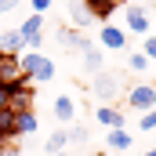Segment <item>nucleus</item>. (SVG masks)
Instances as JSON below:
<instances>
[{"label": "nucleus", "mask_w": 156, "mask_h": 156, "mask_svg": "<svg viewBox=\"0 0 156 156\" xmlns=\"http://www.w3.org/2000/svg\"><path fill=\"white\" fill-rule=\"evenodd\" d=\"M123 91H127V76L116 73V69H102L91 80V94L98 98V105H116L123 98Z\"/></svg>", "instance_id": "obj_1"}, {"label": "nucleus", "mask_w": 156, "mask_h": 156, "mask_svg": "<svg viewBox=\"0 0 156 156\" xmlns=\"http://www.w3.org/2000/svg\"><path fill=\"white\" fill-rule=\"evenodd\" d=\"M123 102H127L131 113H142V116H145V113L156 105V83H127Z\"/></svg>", "instance_id": "obj_2"}, {"label": "nucleus", "mask_w": 156, "mask_h": 156, "mask_svg": "<svg viewBox=\"0 0 156 156\" xmlns=\"http://www.w3.org/2000/svg\"><path fill=\"white\" fill-rule=\"evenodd\" d=\"M123 33L149 37V33H153V15H149V7H138V4H131V7L123 11Z\"/></svg>", "instance_id": "obj_3"}, {"label": "nucleus", "mask_w": 156, "mask_h": 156, "mask_svg": "<svg viewBox=\"0 0 156 156\" xmlns=\"http://www.w3.org/2000/svg\"><path fill=\"white\" fill-rule=\"evenodd\" d=\"M7 109H15V113H29L33 109V83L26 76L7 83Z\"/></svg>", "instance_id": "obj_4"}, {"label": "nucleus", "mask_w": 156, "mask_h": 156, "mask_svg": "<svg viewBox=\"0 0 156 156\" xmlns=\"http://www.w3.org/2000/svg\"><path fill=\"white\" fill-rule=\"evenodd\" d=\"M26 44H29V51H40L44 47V15H29V18H22V26H15Z\"/></svg>", "instance_id": "obj_5"}, {"label": "nucleus", "mask_w": 156, "mask_h": 156, "mask_svg": "<svg viewBox=\"0 0 156 156\" xmlns=\"http://www.w3.org/2000/svg\"><path fill=\"white\" fill-rule=\"evenodd\" d=\"M98 47L102 51H123L127 47V33H123V26H102L98 29Z\"/></svg>", "instance_id": "obj_6"}, {"label": "nucleus", "mask_w": 156, "mask_h": 156, "mask_svg": "<svg viewBox=\"0 0 156 156\" xmlns=\"http://www.w3.org/2000/svg\"><path fill=\"white\" fill-rule=\"evenodd\" d=\"M51 113H55L58 123H76L80 105H76V98H73V94H58V98H55V105H51Z\"/></svg>", "instance_id": "obj_7"}, {"label": "nucleus", "mask_w": 156, "mask_h": 156, "mask_svg": "<svg viewBox=\"0 0 156 156\" xmlns=\"http://www.w3.org/2000/svg\"><path fill=\"white\" fill-rule=\"evenodd\" d=\"M83 7H87V15L94 22H109L120 7H123V0H83Z\"/></svg>", "instance_id": "obj_8"}, {"label": "nucleus", "mask_w": 156, "mask_h": 156, "mask_svg": "<svg viewBox=\"0 0 156 156\" xmlns=\"http://www.w3.org/2000/svg\"><path fill=\"white\" fill-rule=\"evenodd\" d=\"M80 55H83V69L87 73H102L105 69V55H102V47L94 40H83L80 44Z\"/></svg>", "instance_id": "obj_9"}, {"label": "nucleus", "mask_w": 156, "mask_h": 156, "mask_svg": "<svg viewBox=\"0 0 156 156\" xmlns=\"http://www.w3.org/2000/svg\"><path fill=\"white\" fill-rule=\"evenodd\" d=\"M94 123H102L105 131H116V127H127V116L120 113L116 105H98L94 109Z\"/></svg>", "instance_id": "obj_10"}, {"label": "nucleus", "mask_w": 156, "mask_h": 156, "mask_svg": "<svg viewBox=\"0 0 156 156\" xmlns=\"http://www.w3.org/2000/svg\"><path fill=\"white\" fill-rule=\"evenodd\" d=\"M0 51L18 58L22 51H29V44H26V37H22L18 29H4V33H0Z\"/></svg>", "instance_id": "obj_11"}, {"label": "nucleus", "mask_w": 156, "mask_h": 156, "mask_svg": "<svg viewBox=\"0 0 156 156\" xmlns=\"http://www.w3.org/2000/svg\"><path fill=\"white\" fill-rule=\"evenodd\" d=\"M15 80H22L18 58H15V55H4V51H0V83L7 87V83H15Z\"/></svg>", "instance_id": "obj_12"}, {"label": "nucleus", "mask_w": 156, "mask_h": 156, "mask_svg": "<svg viewBox=\"0 0 156 156\" xmlns=\"http://www.w3.org/2000/svg\"><path fill=\"white\" fill-rule=\"evenodd\" d=\"M66 7H69V26H73V29H80V26H91V22H94V18L87 15L83 0H69Z\"/></svg>", "instance_id": "obj_13"}, {"label": "nucleus", "mask_w": 156, "mask_h": 156, "mask_svg": "<svg viewBox=\"0 0 156 156\" xmlns=\"http://www.w3.org/2000/svg\"><path fill=\"white\" fill-rule=\"evenodd\" d=\"M105 142H109V149H113V153H127L134 138L127 134V127H116V131H109V138H105Z\"/></svg>", "instance_id": "obj_14"}, {"label": "nucleus", "mask_w": 156, "mask_h": 156, "mask_svg": "<svg viewBox=\"0 0 156 156\" xmlns=\"http://www.w3.org/2000/svg\"><path fill=\"white\" fill-rule=\"evenodd\" d=\"M66 145H69L66 131H51L47 142H44V153H47V156H58V153H66Z\"/></svg>", "instance_id": "obj_15"}, {"label": "nucleus", "mask_w": 156, "mask_h": 156, "mask_svg": "<svg viewBox=\"0 0 156 156\" xmlns=\"http://www.w3.org/2000/svg\"><path fill=\"white\" fill-rule=\"evenodd\" d=\"M37 127H40V120H37V113H33V109H29V113H18V123H15V134H18V138L33 134Z\"/></svg>", "instance_id": "obj_16"}, {"label": "nucleus", "mask_w": 156, "mask_h": 156, "mask_svg": "<svg viewBox=\"0 0 156 156\" xmlns=\"http://www.w3.org/2000/svg\"><path fill=\"white\" fill-rule=\"evenodd\" d=\"M29 80H33V83H51V80H55V62L44 55V58H40V66L33 69V76H29Z\"/></svg>", "instance_id": "obj_17"}, {"label": "nucleus", "mask_w": 156, "mask_h": 156, "mask_svg": "<svg viewBox=\"0 0 156 156\" xmlns=\"http://www.w3.org/2000/svg\"><path fill=\"white\" fill-rule=\"evenodd\" d=\"M40 58H44L40 51H22V55H18V69H22V76H26V80L33 76V69L40 66Z\"/></svg>", "instance_id": "obj_18"}, {"label": "nucleus", "mask_w": 156, "mask_h": 156, "mask_svg": "<svg viewBox=\"0 0 156 156\" xmlns=\"http://www.w3.org/2000/svg\"><path fill=\"white\" fill-rule=\"evenodd\" d=\"M83 33H80V29H73V26H66V29H58V44H66V47H76L80 51V44H83Z\"/></svg>", "instance_id": "obj_19"}, {"label": "nucleus", "mask_w": 156, "mask_h": 156, "mask_svg": "<svg viewBox=\"0 0 156 156\" xmlns=\"http://www.w3.org/2000/svg\"><path fill=\"white\" fill-rule=\"evenodd\" d=\"M15 123H18V113L15 109H0V134H15Z\"/></svg>", "instance_id": "obj_20"}, {"label": "nucleus", "mask_w": 156, "mask_h": 156, "mask_svg": "<svg viewBox=\"0 0 156 156\" xmlns=\"http://www.w3.org/2000/svg\"><path fill=\"white\" fill-rule=\"evenodd\" d=\"M149 66H153V62H149V58H145L142 51H134V55H127V69H131V73H145Z\"/></svg>", "instance_id": "obj_21"}, {"label": "nucleus", "mask_w": 156, "mask_h": 156, "mask_svg": "<svg viewBox=\"0 0 156 156\" xmlns=\"http://www.w3.org/2000/svg\"><path fill=\"white\" fill-rule=\"evenodd\" d=\"M66 138H69V142H87V127H83V123H69Z\"/></svg>", "instance_id": "obj_22"}, {"label": "nucleus", "mask_w": 156, "mask_h": 156, "mask_svg": "<svg viewBox=\"0 0 156 156\" xmlns=\"http://www.w3.org/2000/svg\"><path fill=\"white\" fill-rule=\"evenodd\" d=\"M142 55H145L149 62H156V33H149V37H145V44H142Z\"/></svg>", "instance_id": "obj_23"}, {"label": "nucleus", "mask_w": 156, "mask_h": 156, "mask_svg": "<svg viewBox=\"0 0 156 156\" xmlns=\"http://www.w3.org/2000/svg\"><path fill=\"white\" fill-rule=\"evenodd\" d=\"M138 127H142V131H156V105H153L142 120H138Z\"/></svg>", "instance_id": "obj_24"}, {"label": "nucleus", "mask_w": 156, "mask_h": 156, "mask_svg": "<svg viewBox=\"0 0 156 156\" xmlns=\"http://www.w3.org/2000/svg\"><path fill=\"white\" fill-rule=\"evenodd\" d=\"M29 7H33V15H47L51 11V0H29Z\"/></svg>", "instance_id": "obj_25"}, {"label": "nucleus", "mask_w": 156, "mask_h": 156, "mask_svg": "<svg viewBox=\"0 0 156 156\" xmlns=\"http://www.w3.org/2000/svg\"><path fill=\"white\" fill-rule=\"evenodd\" d=\"M22 0H0V15H7V11H15Z\"/></svg>", "instance_id": "obj_26"}, {"label": "nucleus", "mask_w": 156, "mask_h": 156, "mask_svg": "<svg viewBox=\"0 0 156 156\" xmlns=\"http://www.w3.org/2000/svg\"><path fill=\"white\" fill-rule=\"evenodd\" d=\"M15 142H18L15 134H0V149H7V145H15Z\"/></svg>", "instance_id": "obj_27"}, {"label": "nucleus", "mask_w": 156, "mask_h": 156, "mask_svg": "<svg viewBox=\"0 0 156 156\" xmlns=\"http://www.w3.org/2000/svg\"><path fill=\"white\" fill-rule=\"evenodd\" d=\"M0 156H22V153H18V145H7V149H0Z\"/></svg>", "instance_id": "obj_28"}, {"label": "nucleus", "mask_w": 156, "mask_h": 156, "mask_svg": "<svg viewBox=\"0 0 156 156\" xmlns=\"http://www.w3.org/2000/svg\"><path fill=\"white\" fill-rule=\"evenodd\" d=\"M0 109H7V87L0 83Z\"/></svg>", "instance_id": "obj_29"}, {"label": "nucleus", "mask_w": 156, "mask_h": 156, "mask_svg": "<svg viewBox=\"0 0 156 156\" xmlns=\"http://www.w3.org/2000/svg\"><path fill=\"white\" fill-rule=\"evenodd\" d=\"M142 156H156V149H149V153H142Z\"/></svg>", "instance_id": "obj_30"}, {"label": "nucleus", "mask_w": 156, "mask_h": 156, "mask_svg": "<svg viewBox=\"0 0 156 156\" xmlns=\"http://www.w3.org/2000/svg\"><path fill=\"white\" fill-rule=\"evenodd\" d=\"M91 156H105V153H91Z\"/></svg>", "instance_id": "obj_31"}, {"label": "nucleus", "mask_w": 156, "mask_h": 156, "mask_svg": "<svg viewBox=\"0 0 156 156\" xmlns=\"http://www.w3.org/2000/svg\"><path fill=\"white\" fill-rule=\"evenodd\" d=\"M58 156H73V153H58Z\"/></svg>", "instance_id": "obj_32"}]
</instances>
